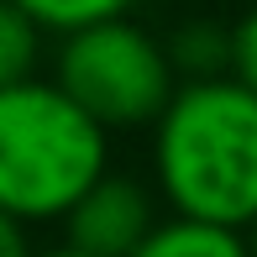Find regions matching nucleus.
<instances>
[{
  "instance_id": "f257e3e1",
  "label": "nucleus",
  "mask_w": 257,
  "mask_h": 257,
  "mask_svg": "<svg viewBox=\"0 0 257 257\" xmlns=\"http://www.w3.org/2000/svg\"><path fill=\"white\" fill-rule=\"evenodd\" d=\"M153 173L173 215L247 231L257 220V95L231 74L179 84L153 126Z\"/></svg>"
},
{
  "instance_id": "f03ea898",
  "label": "nucleus",
  "mask_w": 257,
  "mask_h": 257,
  "mask_svg": "<svg viewBox=\"0 0 257 257\" xmlns=\"http://www.w3.org/2000/svg\"><path fill=\"white\" fill-rule=\"evenodd\" d=\"M110 173V132L53 79L0 89V215L63 220Z\"/></svg>"
},
{
  "instance_id": "7ed1b4c3",
  "label": "nucleus",
  "mask_w": 257,
  "mask_h": 257,
  "mask_svg": "<svg viewBox=\"0 0 257 257\" xmlns=\"http://www.w3.org/2000/svg\"><path fill=\"white\" fill-rule=\"evenodd\" d=\"M53 84L105 132L158 126L179 95L168 42H158L147 27H137L126 16L63 37Z\"/></svg>"
},
{
  "instance_id": "20e7f679",
  "label": "nucleus",
  "mask_w": 257,
  "mask_h": 257,
  "mask_svg": "<svg viewBox=\"0 0 257 257\" xmlns=\"http://www.w3.org/2000/svg\"><path fill=\"white\" fill-rule=\"evenodd\" d=\"M158 231V200L147 184L126 173H105L95 189L63 215V247L84 257H137L147 236Z\"/></svg>"
},
{
  "instance_id": "39448f33",
  "label": "nucleus",
  "mask_w": 257,
  "mask_h": 257,
  "mask_svg": "<svg viewBox=\"0 0 257 257\" xmlns=\"http://www.w3.org/2000/svg\"><path fill=\"white\" fill-rule=\"evenodd\" d=\"M137 257H252V252H247V231H226V226L168 215L137 247Z\"/></svg>"
},
{
  "instance_id": "423d86ee",
  "label": "nucleus",
  "mask_w": 257,
  "mask_h": 257,
  "mask_svg": "<svg viewBox=\"0 0 257 257\" xmlns=\"http://www.w3.org/2000/svg\"><path fill=\"white\" fill-rule=\"evenodd\" d=\"M168 58L179 84H194V79H226L231 74V27H215V21H189L168 37Z\"/></svg>"
},
{
  "instance_id": "0eeeda50",
  "label": "nucleus",
  "mask_w": 257,
  "mask_h": 257,
  "mask_svg": "<svg viewBox=\"0 0 257 257\" xmlns=\"http://www.w3.org/2000/svg\"><path fill=\"white\" fill-rule=\"evenodd\" d=\"M42 37H48V32L21 6L0 0V89H16V84H32V79H37Z\"/></svg>"
},
{
  "instance_id": "6e6552de",
  "label": "nucleus",
  "mask_w": 257,
  "mask_h": 257,
  "mask_svg": "<svg viewBox=\"0 0 257 257\" xmlns=\"http://www.w3.org/2000/svg\"><path fill=\"white\" fill-rule=\"evenodd\" d=\"M21 6L42 32H58V37H74V32L105 27V21H121L137 0H11Z\"/></svg>"
},
{
  "instance_id": "1a4fd4ad",
  "label": "nucleus",
  "mask_w": 257,
  "mask_h": 257,
  "mask_svg": "<svg viewBox=\"0 0 257 257\" xmlns=\"http://www.w3.org/2000/svg\"><path fill=\"white\" fill-rule=\"evenodd\" d=\"M231 79L257 95V6H247V16L231 27Z\"/></svg>"
},
{
  "instance_id": "9d476101",
  "label": "nucleus",
  "mask_w": 257,
  "mask_h": 257,
  "mask_svg": "<svg viewBox=\"0 0 257 257\" xmlns=\"http://www.w3.org/2000/svg\"><path fill=\"white\" fill-rule=\"evenodd\" d=\"M0 257H37L32 241H27V226L11 220V215H0Z\"/></svg>"
},
{
  "instance_id": "9b49d317",
  "label": "nucleus",
  "mask_w": 257,
  "mask_h": 257,
  "mask_svg": "<svg viewBox=\"0 0 257 257\" xmlns=\"http://www.w3.org/2000/svg\"><path fill=\"white\" fill-rule=\"evenodd\" d=\"M37 257H84V252H74V247H53V252H37Z\"/></svg>"
},
{
  "instance_id": "f8f14e48",
  "label": "nucleus",
  "mask_w": 257,
  "mask_h": 257,
  "mask_svg": "<svg viewBox=\"0 0 257 257\" xmlns=\"http://www.w3.org/2000/svg\"><path fill=\"white\" fill-rule=\"evenodd\" d=\"M247 252L257 257V220H252V226H247Z\"/></svg>"
}]
</instances>
